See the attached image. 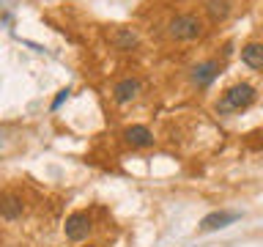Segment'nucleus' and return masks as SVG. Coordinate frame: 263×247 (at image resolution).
<instances>
[{
  "instance_id": "ddd939ff",
  "label": "nucleus",
  "mask_w": 263,
  "mask_h": 247,
  "mask_svg": "<svg viewBox=\"0 0 263 247\" xmlns=\"http://www.w3.org/2000/svg\"><path fill=\"white\" fill-rule=\"evenodd\" d=\"M88 247H93V244H88Z\"/></svg>"
},
{
  "instance_id": "423d86ee",
  "label": "nucleus",
  "mask_w": 263,
  "mask_h": 247,
  "mask_svg": "<svg viewBox=\"0 0 263 247\" xmlns=\"http://www.w3.org/2000/svg\"><path fill=\"white\" fill-rule=\"evenodd\" d=\"M140 94V80H132V77H126V80H121L118 85L112 88V99L118 104H126V102H132Z\"/></svg>"
},
{
  "instance_id": "20e7f679",
  "label": "nucleus",
  "mask_w": 263,
  "mask_h": 247,
  "mask_svg": "<svg viewBox=\"0 0 263 247\" xmlns=\"http://www.w3.org/2000/svg\"><path fill=\"white\" fill-rule=\"evenodd\" d=\"M22 214H25V198L20 192H14V189H3V192H0V217L14 222V220H20Z\"/></svg>"
},
{
  "instance_id": "39448f33",
  "label": "nucleus",
  "mask_w": 263,
  "mask_h": 247,
  "mask_svg": "<svg viewBox=\"0 0 263 247\" xmlns=\"http://www.w3.org/2000/svg\"><path fill=\"white\" fill-rule=\"evenodd\" d=\"M123 137H126V143L132 148H151L154 146V132L148 127H129L126 132H123Z\"/></svg>"
},
{
  "instance_id": "7ed1b4c3",
  "label": "nucleus",
  "mask_w": 263,
  "mask_h": 247,
  "mask_svg": "<svg viewBox=\"0 0 263 247\" xmlns=\"http://www.w3.org/2000/svg\"><path fill=\"white\" fill-rule=\"evenodd\" d=\"M66 239H71V242H82V239H88V234L93 231V222H90V214L88 211H74L66 217Z\"/></svg>"
},
{
  "instance_id": "9b49d317",
  "label": "nucleus",
  "mask_w": 263,
  "mask_h": 247,
  "mask_svg": "<svg viewBox=\"0 0 263 247\" xmlns=\"http://www.w3.org/2000/svg\"><path fill=\"white\" fill-rule=\"evenodd\" d=\"M205 14L211 22H222L230 14V0H205Z\"/></svg>"
},
{
  "instance_id": "9d476101",
  "label": "nucleus",
  "mask_w": 263,
  "mask_h": 247,
  "mask_svg": "<svg viewBox=\"0 0 263 247\" xmlns=\"http://www.w3.org/2000/svg\"><path fill=\"white\" fill-rule=\"evenodd\" d=\"M110 41H112L115 49H132V47H137V36L132 30H126V28H115L110 33Z\"/></svg>"
},
{
  "instance_id": "0eeeda50",
  "label": "nucleus",
  "mask_w": 263,
  "mask_h": 247,
  "mask_svg": "<svg viewBox=\"0 0 263 247\" xmlns=\"http://www.w3.org/2000/svg\"><path fill=\"white\" fill-rule=\"evenodd\" d=\"M217 72H219V61H205V63H197L195 69H192V80H195V85H209V82L217 77Z\"/></svg>"
},
{
  "instance_id": "f03ea898",
  "label": "nucleus",
  "mask_w": 263,
  "mask_h": 247,
  "mask_svg": "<svg viewBox=\"0 0 263 247\" xmlns=\"http://www.w3.org/2000/svg\"><path fill=\"white\" fill-rule=\"evenodd\" d=\"M167 36L176 41H195L203 36V20L197 14H176L167 22Z\"/></svg>"
},
{
  "instance_id": "f257e3e1",
  "label": "nucleus",
  "mask_w": 263,
  "mask_h": 247,
  "mask_svg": "<svg viewBox=\"0 0 263 247\" xmlns=\"http://www.w3.org/2000/svg\"><path fill=\"white\" fill-rule=\"evenodd\" d=\"M255 102V88L250 82H236V85H230L222 99L217 102V110L219 113H238L244 110V107H250Z\"/></svg>"
},
{
  "instance_id": "1a4fd4ad",
  "label": "nucleus",
  "mask_w": 263,
  "mask_h": 247,
  "mask_svg": "<svg viewBox=\"0 0 263 247\" xmlns=\"http://www.w3.org/2000/svg\"><path fill=\"white\" fill-rule=\"evenodd\" d=\"M241 61L250 69H263V44L260 41H250V44L241 47Z\"/></svg>"
},
{
  "instance_id": "f8f14e48",
  "label": "nucleus",
  "mask_w": 263,
  "mask_h": 247,
  "mask_svg": "<svg viewBox=\"0 0 263 247\" xmlns=\"http://www.w3.org/2000/svg\"><path fill=\"white\" fill-rule=\"evenodd\" d=\"M66 96H69V91H61V94H58V99H55V104H52V107H58V104H61V102H63Z\"/></svg>"
},
{
  "instance_id": "6e6552de",
  "label": "nucleus",
  "mask_w": 263,
  "mask_h": 247,
  "mask_svg": "<svg viewBox=\"0 0 263 247\" xmlns=\"http://www.w3.org/2000/svg\"><path fill=\"white\" fill-rule=\"evenodd\" d=\"M233 220H238V214H236V211H214V214H209V217H203L200 231H217V228H225V225H230Z\"/></svg>"
}]
</instances>
